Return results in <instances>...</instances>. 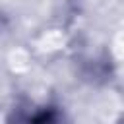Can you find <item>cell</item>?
<instances>
[{"instance_id":"1","label":"cell","mask_w":124,"mask_h":124,"mask_svg":"<svg viewBox=\"0 0 124 124\" xmlns=\"http://www.w3.org/2000/svg\"><path fill=\"white\" fill-rule=\"evenodd\" d=\"M8 124H72L68 114L58 105H17L10 116Z\"/></svg>"}]
</instances>
